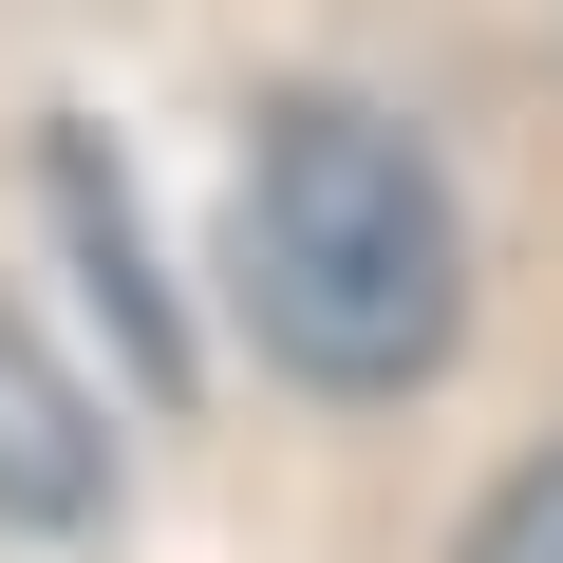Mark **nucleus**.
Returning <instances> with one entry per match:
<instances>
[{
	"mask_svg": "<svg viewBox=\"0 0 563 563\" xmlns=\"http://www.w3.org/2000/svg\"><path fill=\"white\" fill-rule=\"evenodd\" d=\"M470 563H563V451H526V470L488 488V526H470Z\"/></svg>",
	"mask_w": 563,
	"mask_h": 563,
	"instance_id": "3",
	"label": "nucleus"
},
{
	"mask_svg": "<svg viewBox=\"0 0 563 563\" xmlns=\"http://www.w3.org/2000/svg\"><path fill=\"white\" fill-rule=\"evenodd\" d=\"M95 488H113V432H95V395L0 320V526H95Z\"/></svg>",
	"mask_w": 563,
	"mask_h": 563,
	"instance_id": "2",
	"label": "nucleus"
},
{
	"mask_svg": "<svg viewBox=\"0 0 563 563\" xmlns=\"http://www.w3.org/2000/svg\"><path fill=\"white\" fill-rule=\"evenodd\" d=\"M225 263H244V320L282 376L320 395H413L470 320V225H451V169L357 113V95H282L244 188H225Z\"/></svg>",
	"mask_w": 563,
	"mask_h": 563,
	"instance_id": "1",
	"label": "nucleus"
}]
</instances>
